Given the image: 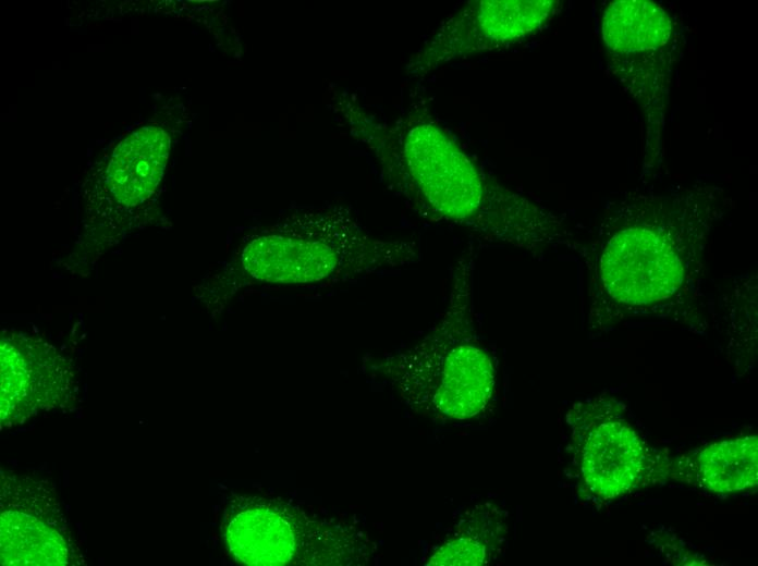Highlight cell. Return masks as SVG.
Wrapping results in <instances>:
<instances>
[{"instance_id":"8fae6325","label":"cell","mask_w":758,"mask_h":566,"mask_svg":"<svg viewBox=\"0 0 758 566\" xmlns=\"http://www.w3.org/2000/svg\"><path fill=\"white\" fill-rule=\"evenodd\" d=\"M502 512L485 502L467 508L441 536L427 558L428 565H484L505 541Z\"/></svg>"},{"instance_id":"ba28073f","label":"cell","mask_w":758,"mask_h":566,"mask_svg":"<svg viewBox=\"0 0 758 566\" xmlns=\"http://www.w3.org/2000/svg\"><path fill=\"white\" fill-rule=\"evenodd\" d=\"M63 361L45 344L14 336L1 345V420L19 422L64 396Z\"/></svg>"},{"instance_id":"6da1fadb","label":"cell","mask_w":758,"mask_h":566,"mask_svg":"<svg viewBox=\"0 0 758 566\" xmlns=\"http://www.w3.org/2000/svg\"><path fill=\"white\" fill-rule=\"evenodd\" d=\"M335 111L372 155L387 187L424 219L534 255L577 246L561 216L486 172L421 97L391 123L368 113L349 94L340 95Z\"/></svg>"},{"instance_id":"8992f818","label":"cell","mask_w":758,"mask_h":566,"mask_svg":"<svg viewBox=\"0 0 758 566\" xmlns=\"http://www.w3.org/2000/svg\"><path fill=\"white\" fill-rule=\"evenodd\" d=\"M561 7L557 0H474L449 14L407 63L426 76L472 54L499 50L528 37Z\"/></svg>"},{"instance_id":"7c38bea8","label":"cell","mask_w":758,"mask_h":566,"mask_svg":"<svg viewBox=\"0 0 758 566\" xmlns=\"http://www.w3.org/2000/svg\"><path fill=\"white\" fill-rule=\"evenodd\" d=\"M692 471L701 488L733 493L749 489L758 480L757 436L714 443L693 456Z\"/></svg>"},{"instance_id":"7a4b0ae2","label":"cell","mask_w":758,"mask_h":566,"mask_svg":"<svg viewBox=\"0 0 758 566\" xmlns=\"http://www.w3.org/2000/svg\"><path fill=\"white\" fill-rule=\"evenodd\" d=\"M721 192L696 186L614 202L586 251L590 320L683 309L693 303Z\"/></svg>"},{"instance_id":"9c48e42d","label":"cell","mask_w":758,"mask_h":566,"mask_svg":"<svg viewBox=\"0 0 758 566\" xmlns=\"http://www.w3.org/2000/svg\"><path fill=\"white\" fill-rule=\"evenodd\" d=\"M584 484L596 496L610 500L636 488L649 468V450L622 421L590 431L579 450Z\"/></svg>"},{"instance_id":"277c9868","label":"cell","mask_w":758,"mask_h":566,"mask_svg":"<svg viewBox=\"0 0 758 566\" xmlns=\"http://www.w3.org/2000/svg\"><path fill=\"white\" fill-rule=\"evenodd\" d=\"M475 257L468 247L452 266L445 306L426 335L376 366L408 405L435 419L478 417L494 397L497 361L475 313Z\"/></svg>"},{"instance_id":"5b68a950","label":"cell","mask_w":758,"mask_h":566,"mask_svg":"<svg viewBox=\"0 0 758 566\" xmlns=\"http://www.w3.org/2000/svg\"><path fill=\"white\" fill-rule=\"evenodd\" d=\"M601 32L614 76L644 112L647 145L658 144L675 51L670 15L652 1L619 0L607 8Z\"/></svg>"},{"instance_id":"3957f363","label":"cell","mask_w":758,"mask_h":566,"mask_svg":"<svg viewBox=\"0 0 758 566\" xmlns=\"http://www.w3.org/2000/svg\"><path fill=\"white\" fill-rule=\"evenodd\" d=\"M416 241L374 236L347 207L294 210L249 235L239 254L245 284L329 286L419 261Z\"/></svg>"},{"instance_id":"30bf717a","label":"cell","mask_w":758,"mask_h":566,"mask_svg":"<svg viewBox=\"0 0 758 566\" xmlns=\"http://www.w3.org/2000/svg\"><path fill=\"white\" fill-rule=\"evenodd\" d=\"M170 148L169 135L160 127H143L114 149L107 169V182L115 199L134 206L158 186Z\"/></svg>"},{"instance_id":"52a82bcc","label":"cell","mask_w":758,"mask_h":566,"mask_svg":"<svg viewBox=\"0 0 758 566\" xmlns=\"http://www.w3.org/2000/svg\"><path fill=\"white\" fill-rule=\"evenodd\" d=\"M1 479V564H82L50 484L26 476L2 475Z\"/></svg>"}]
</instances>
